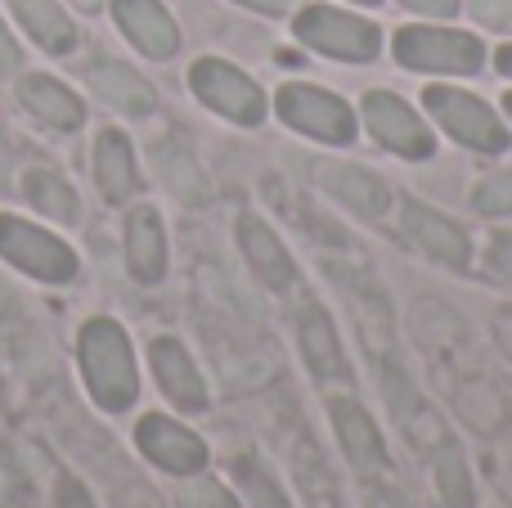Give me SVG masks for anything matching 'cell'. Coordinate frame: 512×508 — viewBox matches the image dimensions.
I'll use <instances>...</instances> for the list:
<instances>
[{
	"label": "cell",
	"mask_w": 512,
	"mask_h": 508,
	"mask_svg": "<svg viewBox=\"0 0 512 508\" xmlns=\"http://www.w3.org/2000/svg\"><path fill=\"white\" fill-rule=\"evenodd\" d=\"M391 54L405 72H423V77H477L490 63V50L477 32L468 27H450L441 18L427 23H405L391 36Z\"/></svg>",
	"instance_id": "6da1fadb"
},
{
	"label": "cell",
	"mask_w": 512,
	"mask_h": 508,
	"mask_svg": "<svg viewBox=\"0 0 512 508\" xmlns=\"http://www.w3.org/2000/svg\"><path fill=\"white\" fill-rule=\"evenodd\" d=\"M77 356H81V378H86L99 410L108 414L131 410L135 396H140V369H135V351L122 324L90 320L77 338Z\"/></svg>",
	"instance_id": "7a4b0ae2"
},
{
	"label": "cell",
	"mask_w": 512,
	"mask_h": 508,
	"mask_svg": "<svg viewBox=\"0 0 512 508\" xmlns=\"http://www.w3.org/2000/svg\"><path fill=\"white\" fill-rule=\"evenodd\" d=\"M423 108L436 131H445V140H454L459 149L481 153V158L508 153V144H512L508 117L495 104H486L481 95H472V90L450 86V81H432L423 90Z\"/></svg>",
	"instance_id": "3957f363"
},
{
	"label": "cell",
	"mask_w": 512,
	"mask_h": 508,
	"mask_svg": "<svg viewBox=\"0 0 512 508\" xmlns=\"http://www.w3.org/2000/svg\"><path fill=\"white\" fill-rule=\"evenodd\" d=\"M292 36L337 63H373L382 54V27L346 5H301L292 14Z\"/></svg>",
	"instance_id": "277c9868"
},
{
	"label": "cell",
	"mask_w": 512,
	"mask_h": 508,
	"mask_svg": "<svg viewBox=\"0 0 512 508\" xmlns=\"http://www.w3.org/2000/svg\"><path fill=\"white\" fill-rule=\"evenodd\" d=\"M274 113L288 131L306 135L315 144H333V149H346L360 135V113L342 95L315 86V81H283L274 90Z\"/></svg>",
	"instance_id": "5b68a950"
},
{
	"label": "cell",
	"mask_w": 512,
	"mask_h": 508,
	"mask_svg": "<svg viewBox=\"0 0 512 508\" xmlns=\"http://www.w3.org/2000/svg\"><path fill=\"white\" fill-rule=\"evenodd\" d=\"M360 122L373 135V144H382L387 153H396L405 162H427L436 153L432 122L405 95H396V90H364Z\"/></svg>",
	"instance_id": "8992f818"
},
{
	"label": "cell",
	"mask_w": 512,
	"mask_h": 508,
	"mask_svg": "<svg viewBox=\"0 0 512 508\" xmlns=\"http://www.w3.org/2000/svg\"><path fill=\"white\" fill-rule=\"evenodd\" d=\"M189 90L198 95V104L212 108L216 117H225L234 126H261L265 113H270L265 90L243 68H234L230 59H212V54L198 59L189 68Z\"/></svg>",
	"instance_id": "52a82bcc"
},
{
	"label": "cell",
	"mask_w": 512,
	"mask_h": 508,
	"mask_svg": "<svg viewBox=\"0 0 512 508\" xmlns=\"http://www.w3.org/2000/svg\"><path fill=\"white\" fill-rule=\"evenodd\" d=\"M0 257L41 284H72L77 279V252L59 234L18 221V216H0Z\"/></svg>",
	"instance_id": "ba28073f"
},
{
	"label": "cell",
	"mask_w": 512,
	"mask_h": 508,
	"mask_svg": "<svg viewBox=\"0 0 512 508\" xmlns=\"http://www.w3.org/2000/svg\"><path fill=\"white\" fill-rule=\"evenodd\" d=\"M400 239L418 252V257L436 261L445 270H468L472 266V239L459 221H450L445 212L418 203V198H405L400 203Z\"/></svg>",
	"instance_id": "9c48e42d"
},
{
	"label": "cell",
	"mask_w": 512,
	"mask_h": 508,
	"mask_svg": "<svg viewBox=\"0 0 512 508\" xmlns=\"http://www.w3.org/2000/svg\"><path fill=\"white\" fill-rule=\"evenodd\" d=\"M315 180L337 207H346V212L360 216V221H387L391 203H396L387 180H382L378 171L360 167V162L324 158V162H315Z\"/></svg>",
	"instance_id": "30bf717a"
},
{
	"label": "cell",
	"mask_w": 512,
	"mask_h": 508,
	"mask_svg": "<svg viewBox=\"0 0 512 508\" xmlns=\"http://www.w3.org/2000/svg\"><path fill=\"white\" fill-rule=\"evenodd\" d=\"M135 446L153 468L171 477H194L207 468V441L185 423L167 419V414H144L135 423Z\"/></svg>",
	"instance_id": "8fae6325"
},
{
	"label": "cell",
	"mask_w": 512,
	"mask_h": 508,
	"mask_svg": "<svg viewBox=\"0 0 512 508\" xmlns=\"http://www.w3.org/2000/svg\"><path fill=\"white\" fill-rule=\"evenodd\" d=\"M297 347H301V360H306V369H310V378H315V383L351 387L355 374H351V360H346L342 333H337L328 306L306 302L297 311Z\"/></svg>",
	"instance_id": "7c38bea8"
},
{
	"label": "cell",
	"mask_w": 512,
	"mask_h": 508,
	"mask_svg": "<svg viewBox=\"0 0 512 508\" xmlns=\"http://www.w3.org/2000/svg\"><path fill=\"white\" fill-rule=\"evenodd\" d=\"M234 234H239V252H243V261H248V270L270 293H288V288L297 284V261H292L288 243L274 234V225L265 221V216L243 212Z\"/></svg>",
	"instance_id": "4fadbf2b"
},
{
	"label": "cell",
	"mask_w": 512,
	"mask_h": 508,
	"mask_svg": "<svg viewBox=\"0 0 512 508\" xmlns=\"http://www.w3.org/2000/svg\"><path fill=\"white\" fill-rule=\"evenodd\" d=\"M328 419H333V432H337L342 455L351 459L360 473H382V468H391L387 441H382L373 414L364 410L355 396H328Z\"/></svg>",
	"instance_id": "5bb4252c"
},
{
	"label": "cell",
	"mask_w": 512,
	"mask_h": 508,
	"mask_svg": "<svg viewBox=\"0 0 512 508\" xmlns=\"http://www.w3.org/2000/svg\"><path fill=\"white\" fill-rule=\"evenodd\" d=\"M149 365H153V378H158L162 396H167L176 410L203 414L207 405H212V396H207V383H203V374H198L194 356L185 351V342L153 338L149 342Z\"/></svg>",
	"instance_id": "9a60e30c"
},
{
	"label": "cell",
	"mask_w": 512,
	"mask_h": 508,
	"mask_svg": "<svg viewBox=\"0 0 512 508\" xmlns=\"http://www.w3.org/2000/svg\"><path fill=\"white\" fill-rule=\"evenodd\" d=\"M113 18L126 41L149 59H171L180 50V27L162 0H113Z\"/></svg>",
	"instance_id": "2e32d148"
},
{
	"label": "cell",
	"mask_w": 512,
	"mask_h": 508,
	"mask_svg": "<svg viewBox=\"0 0 512 508\" xmlns=\"http://www.w3.org/2000/svg\"><path fill=\"white\" fill-rule=\"evenodd\" d=\"M126 270L135 284H162L167 275V225L158 207H131L126 216Z\"/></svg>",
	"instance_id": "e0dca14e"
},
{
	"label": "cell",
	"mask_w": 512,
	"mask_h": 508,
	"mask_svg": "<svg viewBox=\"0 0 512 508\" xmlns=\"http://www.w3.org/2000/svg\"><path fill=\"white\" fill-rule=\"evenodd\" d=\"M86 81L108 108H117V113H126V117H149L153 108H158V90L135 68H126V63H117V59H95Z\"/></svg>",
	"instance_id": "ac0fdd59"
},
{
	"label": "cell",
	"mask_w": 512,
	"mask_h": 508,
	"mask_svg": "<svg viewBox=\"0 0 512 508\" xmlns=\"http://www.w3.org/2000/svg\"><path fill=\"white\" fill-rule=\"evenodd\" d=\"M18 99H23L27 113L41 126H50V131H77V126L86 122V104L54 77H23L18 81Z\"/></svg>",
	"instance_id": "d6986e66"
},
{
	"label": "cell",
	"mask_w": 512,
	"mask_h": 508,
	"mask_svg": "<svg viewBox=\"0 0 512 508\" xmlns=\"http://www.w3.org/2000/svg\"><path fill=\"white\" fill-rule=\"evenodd\" d=\"M95 185L104 203H126L140 189V167H135V149L122 131H99L95 140Z\"/></svg>",
	"instance_id": "ffe728a7"
},
{
	"label": "cell",
	"mask_w": 512,
	"mask_h": 508,
	"mask_svg": "<svg viewBox=\"0 0 512 508\" xmlns=\"http://www.w3.org/2000/svg\"><path fill=\"white\" fill-rule=\"evenodd\" d=\"M14 14L23 32L41 45L45 54H72L77 50V27L54 0H14Z\"/></svg>",
	"instance_id": "44dd1931"
},
{
	"label": "cell",
	"mask_w": 512,
	"mask_h": 508,
	"mask_svg": "<svg viewBox=\"0 0 512 508\" xmlns=\"http://www.w3.org/2000/svg\"><path fill=\"white\" fill-rule=\"evenodd\" d=\"M23 194L32 198V207H36V212H45L50 221H63V225H77V221H81V198H77V189H72L54 167H27Z\"/></svg>",
	"instance_id": "7402d4cb"
},
{
	"label": "cell",
	"mask_w": 512,
	"mask_h": 508,
	"mask_svg": "<svg viewBox=\"0 0 512 508\" xmlns=\"http://www.w3.org/2000/svg\"><path fill=\"white\" fill-rule=\"evenodd\" d=\"M234 482H239V495H248V508H297L288 500V491L279 486V477L265 468L261 455L234 459Z\"/></svg>",
	"instance_id": "603a6c76"
},
{
	"label": "cell",
	"mask_w": 512,
	"mask_h": 508,
	"mask_svg": "<svg viewBox=\"0 0 512 508\" xmlns=\"http://www.w3.org/2000/svg\"><path fill=\"white\" fill-rule=\"evenodd\" d=\"M176 508H243V504H239V495H234L225 482L194 473V477H180Z\"/></svg>",
	"instance_id": "cb8c5ba5"
},
{
	"label": "cell",
	"mask_w": 512,
	"mask_h": 508,
	"mask_svg": "<svg viewBox=\"0 0 512 508\" xmlns=\"http://www.w3.org/2000/svg\"><path fill=\"white\" fill-rule=\"evenodd\" d=\"M153 158H158V171H162V180H167L171 194L189 198V203H198V198L207 194V189H203V176H198V167H194V162H189L180 149H176V162H171L167 149H153Z\"/></svg>",
	"instance_id": "d4e9b609"
},
{
	"label": "cell",
	"mask_w": 512,
	"mask_h": 508,
	"mask_svg": "<svg viewBox=\"0 0 512 508\" xmlns=\"http://www.w3.org/2000/svg\"><path fill=\"white\" fill-rule=\"evenodd\" d=\"M472 207L481 216H512V162L472 189Z\"/></svg>",
	"instance_id": "484cf974"
},
{
	"label": "cell",
	"mask_w": 512,
	"mask_h": 508,
	"mask_svg": "<svg viewBox=\"0 0 512 508\" xmlns=\"http://www.w3.org/2000/svg\"><path fill=\"white\" fill-rule=\"evenodd\" d=\"M463 14L486 32L512 36V0H463Z\"/></svg>",
	"instance_id": "4316f807"
},
{
	"label": "cell",
	"mask_w": 512,
	"mask_h": 508,
	"mask_svg": "<svg viewBox=\"0 0 512 508\" xmlns=\"http://www.w3.org/2000/svg\"><path fill=\"white\" fill-rule=\"evenodd\" d=\"M486 266L495 270L499 279H508V284H512V234H508V230H499L495 239H490V248H486Z\"/></svg>",
	"instance_id": "83f0119b"
},
{
	"label": "cell",
	"mask_w": 512,
	"mask_h": 508,
	"mask_svg": "<svg viewBox=\"0 0 512 508\" xmlns=\"http://www.w3.org/2000/svg\"><path fill=\"white\" fill-rule=\"evenodd\" d=\"M396 5H405L409 14H418V18H441V23L463 14V0H396Z\"/></svg>",
	"instance_id": "f1b7e54d"
},
{
	"label": "cell",
	"mask_w": 512,
	"mask_h": 508,
	"mask_svg": "<svg viewBox=\"0 0 512 508\" xmlns=\"http://www.w3.org/2000/svg\"><path fill=\"white\" fill-rule=\"evenodd\" d=\"M234 5L256 9V14H265V18H288V14H297L306 0H234Z\"/></svg>",
	"instance_id": "f546056e"
},
{
	"label": "cell",
	"mask_w": 512,
	"mask_h": 508,
	"mask_svg": "<svg viewBox=\"0 0 512 508\" xmlns=\"http://www.w3.org/2000/svg\"><path fill=\"white\" fill-rule=\"evenodd\" d=\"M59 508H95V495H90L77 477H63L59 482Z\"/></svg>",
	"instance_id": "4dcf8cb0"
},
{
	"label": "cell",
	"mask_w": 512,
	"mask_h": 508,
	"mask_svg": "<svg viewBox=\"0 0 512 508\" xmlns=\"http://www.w3.org/2000/svg\"><path fill=\"white\" fill-rule=\"evenodd\" d=\"M14 68H18V45H14V36H9V27L0 23V77H9Z\"/></svg>",
	"instance_id": "1f68e13d"
},
{
	"label": "cell",
	"mask_w": 512,
	"mask_h": 508,
	"mask_svg": "<svg viewBox=\"0 0 512 508\" xmlns=\"http://www.w3.org/2000/svg\"><path fill=\"white\" fill-rule=\"evenodd\" d=\"M490 59H495V72H499V77H508V81H512V41L499 45V50L490 54Z\"/></svg>",
	"instance_id": "d6a6232c"
},
{
	"label": "cell",
	"mask_w": 512,
	"mask_h": 508,
	"mask_svg": "<svg viewBox=\"0 0 512 508\" xmlns=\"http://www.w3.org/2000/svg\"><path fill=\"white\" fill-rule=\"evenodd\" d=\"M72 5L86 9V14H99V9H104V0H72Z\"/></svg>",
	"instance_id": "836d02e7"
},
{
	"label": "cell",
	"mask_w": 512,
	"mask_h": 508,
	"mask_svg": "<svg viewBox=\"0 0 512 508\" xmlns=\"http://www.w3.org/2000/svg\"><path fill=\"white\" fill-rule=\"evenodd\" d=\"M346 5H355V9H378L382 0H346Z\"/></svg>",
	"instance_id": "e575fe53"
},
{
	"label": "cell",
	"mask_w": 512,
	"mask_h": 508,
	"mask_svg": "<svg viewBox=\"0 0 512 508\" xmlns=\"http://www.w3.org/2000/svg\"><path fill=\"white\" fill-rule=\"evenodd\" d=\"M504 117H508V126H512V90L504 95Z\"/></svg>",
	"instance_id": "d590c367"
}]
</instances>
